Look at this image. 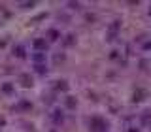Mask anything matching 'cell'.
Segmentation results:
<instances>
[{
	"label": "cell",
	"instance_id": "obj_1",
	"mask_svg": "<svg viewBox=\"0 0 151 132\" xmlns=\"http://www.w3.org/2000/svg\"><path fill=\"white\" fill-rule=\"evenodd\" d=\"M89 128H91L93 132H108L110 123L104 119V117H100V115H94V117L89 119Z\"/></svg>",
	"mask_w": 151,
	"mask_h": 132
},
{
	"label": "cell",
	"instance_id": "obj_2",
	"mask_svg": "<svg viewBox=\"0 0 151 132\" xmlns=\"http://www.w3.org/2000/svg\"><path fill=\"white\" fill-rule=\"evenodd\" d=\"M32 47L36 49V53H45V49H47V42H45V38H38V40H34Z\"/></svg>",
	"mask_w": 151,
	"mask_h": 132
},
{
	"label": "cell",
	"instance_id": "obj_3",
	"mask_svg": "<svg viewBox=\"0 0 151 132\" xmlns=\"http://www.w3.org/2000/svg\"><path fill=\"white\" fill-rule=\"evenodd\" d=\"M19 81H21L23 87H32V77H30V74H21L19 75Z\"/></svg>",
	"mask_w": 151,
	"mask_h": 132
},
{
	"label": "cell",
	"instance_id": "obj_4",
	"mask_svg": "<svg viewBox=\"0 0 151 132\" xmlns=\"http://www.w3.org/2000/svg\"><path fill=\"white\" fill-rule=\"evenodd\" d=\"M47 38H49L51 42H57L60 38V32L57 30V28H49V30H47Z\"/></svg>",
	"mask_w": 151,
	"mask_h": 132
},
{
	"label": "cell",
	"instance_id": "obj_5",
	"mask_svg": "<svg viewBox=\"0 0 151 132\" xmlns=\"http://www.w3.org/2000/svg\"><path fill=\"white\" fill-rule=\"evenodd\" d=\"M51 117H53V123H55V125H60V123L64 121V115H63V111H59V110H55Z\"/></svg>",
	"mask_w": 151,
	"mask_h": 132
},
{
	"label": "cell",
	"instance_id": "obj_6",
	"mask_svg": "<svg viewBox=\"0 0 151 132\" xmlns=\"http://www.w3.org/2000/svg\"><path fill=\"white\" fill-rule=\"evenodd\" d=\"M32 60L36 64H45V53H34L32 55Z\"/></svg>",
	"mask_w": 151,
	"mask_h": 132
},
{
	"label": "cell",
	"instance_id": "obj_7",
	"mask_svg": "<svg viewBox=\"0 0 151 132\" xmlns=\"http://www.w3.org/2000/svg\"><path fill=\"white\" fill-rule=\"evenodd\" d=\"M13 55H15V57H19V59H25V47H23V45H15V47H13Z\"/></svg>",
	"mask_w": 151,
	"mask_h": 132
},
{
	"label": "cell",
	"instance_id": "obj_8",
	"mask_svg": "<svg viewBox=\"0 0 151 132\" xmlns=\"http://www.w3.org/2000/svg\"><path fill=\"white\" fill-rule=\"evenodd\" d=\"M76 106H78V100H76L74 96H66V108H68V110H74Z\"/></svg>",
	"mask_w": 151,
	"mask_h": 132
},
{
	"label": "cell",
	"instance_id": "obj_9",
	"mask_svg": "<svg viewBox=\"0 0 151 132\" xmlns=\"http://www.w3.org/2000/svg\"><path fill=\"white\" fill-rule=\"evenodd\" d=\"M74 44H76V36L74 34H68V36L64 38V45L66 47H70V45H74Z\"/></svg>",
	"mask_w": 151,
	"mask_h": 132
},
{
	"label": "cell",
	"instance_id": "obj_10",
	"mask_svg": "<svg viewBox=\"0 0 151 132\" xmlns=\"http://www.w3.org/2000/svg\"><path fill=\"white\" fill-rule=\"evenodd\" d=\"M144 91H142V89H138V91H136L134 93V98H132V100H134V102H142V100H144Z\"/></svg>",
	"mask_w": 151,
	"mask_h": 132
},
{
	"label": "cell",
	"instance_id": "obj_11",
	"mask_svg": "<svg viewBox=\"0 0 151 132\" xmlns=\"http://www.w3.org/2000/svg\"><path fill=\"white\" fill-rule=\"evenodd\" d=\"M55 89H57V91H66V89H68V85H66V81H57Z\"/></svg>",
	"mask_w": 151,
	"mask_h": 132
},
{
	"label": "cell",
	"instance_id": "obj_12",
	"mask_svg": "<svg viewBox=\"0 0 151 132\" xmlns=\"http://www.w3.org/2000/svg\"><path fill=\"white\" fill-rule=\"evenodd\" d=\"M2 91H4V93H8V94H9V93H13V85H12V83H4V85H2Z\"/></svg>",
	"mask_w": 151,
	"mask_h": 132
},
{
	"label": "cell",
	"instance_id": "obj_13",
	"mask_svg": "<svg viewBox=\"0 0 151 132\" xmlns=\"http://www.w3.org/2000/svg\"><path fill=\"white\" fill-rule=\"evenodd\" d=\"M36 70L40 74H44V72H47V68H45V64H36Z\"/></svg>",
	"mask_w": 151,
	"mask_h": 132
},
{
	"label": "cell",
	"instance_id": "obj_14",
	"mask_svg": "<svg viewBox=\"0 0 151 132\" xmlns=\"http://www.w3.org/2000/svg\"><path fill=\"white\" fill-rule=\"evenodd\" d=\"M142 119H144V123L147 125V123L151 121V117H149V111H144V115H142Z\"/></svg>",
	"mask_w": 151,
	"mask_h": 132
},
{
	"label": "cell",
	"instance_id": "obj_15",
	"mask_svg": "<svg viewBox=\"0 0 151 132\" xmlns=\"http://www.w3.org/2000/svg\"><path fill=\"white\" fill-rule=\"evenodd\" d=\"M68 6L72 8V9H79V4L78 2H68Z\"/></svg>",
	"mask_w": 151,
	"mask_h": 132
},
{
	"label": "cell",
	"instance_id": "obj_16",
	"mask_svg": "<svg viewBox=\"0 0 151 132\" xmlns=\"http://www.w3.org/2000/svg\"><path fill=\"white\" fill-rule=\"evenodd\" d=\"M149 15H151V8H149Z\"/></svg>",
	"mask_w": 151,
	"mask_h": 132
}]
</instances>
